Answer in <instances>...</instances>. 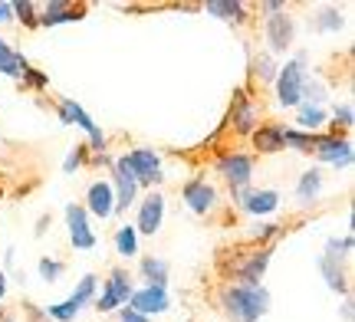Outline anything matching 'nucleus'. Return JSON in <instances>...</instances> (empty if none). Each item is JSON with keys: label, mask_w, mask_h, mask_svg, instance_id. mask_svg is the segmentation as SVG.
I'll list each match as a JSON object with an SVG mask.
<instances>
[{"label": "nucleus", "mask_w": 355, "mask_h": 322, "mask_svg": "<svg viewBox=\"0 0 355 322\" xmlns=\"http://www.w3.org/2000/svg\"><path fill=\"white\" fill-rule=\"evenodd\" d=\"M220 310L230 322H260L270 312V289L260 286L227 283L220 289Z\"/></svg>", "instance_id": "1"}, {"label": "nucleus", "mask_w": 355, "mask_h": 322, "mask_svg": "<svg viewBox=\"0 0 355 322\" xmlns=\"http://www.w3.org/2000/svg\"><path fill=\"white\" fill-rule=\"evenodd\" d=\"M306 63H309V53L300 50L296 56H293V60H286V63L277 69L273 89H277L279 109H296V105H300V96H303V82H306V76H309Z\"/></svg>", "instance_id": "2"}, {"label": "nucleus", "mask_w": 355, "mask_h": 322, "mask_svg": "<svg viewBox=\"0 0 355 322\" xmlns=\"http://www.w3.org/2000/svg\"><path fill=\"white\" fill-rule=\"evenodd\" d=\"M56 116H60V122L63 125H79V129L89 135V155H102L105 152V145H109V138H105V132L92 122V116H89L86 109L76 102V99H69V96H63L60 102H56Z\"/></svg>", "instance_id": "3"}, {"label": "nucleus", "mask_w": 355, "mask_h": 322, "mask_svg": "<svg viewBox=\"0 0 355 322\" xmlns=\"http://www.w3.org/2000/svg\"><path fill=\"white\" fill-rule=\"evenodd\" d=\"M214 171L227 181L230 191H247L250 181H254V171H257V155H247V152H224V155H217Z\"/></svg>", "instance_id": "4"}, {"label": "nucleus", "mask_w": 355, "mask_h": 322, "mask_svg": "<svg viewBox=\"0 0 355 322\" xmlns=\"http://www.w3.org/2000/svg\"><path fill=\"white\" fill-rule=\"evenodd\" d=\"M270 260H273V247H254L250 253H241V257L234 260V267H230V283L260 286Z\"/></svg>", "instance_id": "5"}, {"label": "nucleus", "mask_w": 355, "mask_h": 322, "mask_svg": "<svg viewBox=\"0 0 355 322\" xmlns=\"http://www.w3.org/2000/svg\"><path fill=\"white\" fill-rule=\"evenodd\" d=\"M135 293V283H132V273L125 267H115L109 273V280H105V289H102V296H96V310L99 312H115L128 306V299Z\"/></svg>", "instance_id": "6"}, {"label": "nucleus", "mask_w": 355, "mask_h": 322, "mask_svg": "<svg viewBox=\"0 0 355 322\" xmlns=\"http://www.w3.org/2000/svg\"><path fill=\"white\" fill-rule=\"evenodd\" d=\"M263 37H266V46H270V56L290 53L293 43H296V20L290 17V10L263 17Z\"/></svg>", "instance_id": "7"}, {"label": "nucleus", "mask_w": 355, "mask_h": 322, "mask_svg": "<svg viewBox=\"0 0 355 322\" xmlns=\"http://www.w3.org/2000/svg\"><path fill=\"white\" fill-rule=\"evenodd\" d=\"M125 161H128V168H132L135 181H139V188L155 191V188L165 181V175H162V155H158L155 148H132L125 155Z\"/></svg>", "instance_id": "8"}, {"label": "nucleus", "mask_w": 355, "mask_h": 322, "mask_svg": "<svg viewBox=\"0 0 355 322\" xmlns=\"http://www.w3.org/2000/svg\"><path fill=\"white\" fill-rule=\"evenodd\" d=\"M313 155H316L319 161H322V165H332V168H352V161H355L352 138H349V135H322V132H319Z\"/></svg>", "instance_id": "9"}, {"label": "nucleus", "mask_w": 355, "mask_h": 322, "mask_svg": "<svg viewBox=\"0 0 355 322\" xmlns=\"http://www.w3.org/2000/svg\"><path fill=\"white\" fill-rule=\"evenodd\" d=\"M109 171H112L109 184H112V194H115V214H119V211H128V207L139 201V181H135V175H132V168H128L125 155L115 158Z\"/></svg>", "instance_id": "10"}, {"label": "nucleus", "mask_w": 355, "mask_h": 322, "mask_svg": "<svg viewBox=\"0 0 355 322\" xmlns=\"http://www.w3.org/2000/svg\"><path fill=\"white\" fill-rule=\"evenodd\" d=\"M63 217H66V231H69V244L76 247V250H92V247L99 244V237L92 231V220H89L83 204L69 201L63 211Z\"/></svg>", "instance_id": "11"}, {"label": "nucleus", "mask_w": 355, "mask_h": 322, "mask_svg": "<svg viewBox=\"0 0 355 322\" xmlns=\"http://www.w3.org/2000/svg\"><path fill=\"white\" fill-rule=\"evenodd\" d=\"M181 201H184V207H188L191 214L207 217L217 207V188L207 178H191L181 184Z\"/></svg>", "instance_id": "12"}, {"label": "nucleus", "mask_w": 355, "mask_h": 322, "mask_svg": "<svg viewBox=\"0 0 355 322\" xmlns=\"http://www.w3.org/2000/svg\"><path fill=\"white\" fill-rule=\"evenodd\" d=\"M165 224V194L162 191H148L139 201V217H135V231L139 237H155Z\"/></svg>", "instance_id": "13"}, {"label": "nucleus", "mask_w": 355, "mask_h": 322, "mask_svg": "<svg viewBox=\"0 0 355 322\" xmlns=\"http://www.w3.org/2000/svg\"><path fill=\"white\" fill-rule=\"evenodd\" d=\"M234 194V201L241 207L243 214H250V217H266V214H273L279 207V191L273 188H247V191H230Z\"/></svg>", "instance_id": "14"}, {"label": "nucleus", "mask_w": 355, "mask_h": 322, "mask_svg": "<svg viewBox=\"0 0 355 322\" xmlns=\"http://www.w3.org/2000/svg\"><path fill=\"white\" fill-rule=\"evenodd\" d=\"M128 310L141 312V316H162V312L171 310V296H168L165 286H139L132 299H128Z\"/></svg>", "instance_id": "15"}, {"label": "nucleus", "mask_w": 355, "mask_h": 322, "mask_svg": "<svg viewBox=\"0 0 355 322\" xmlns=\"http://www.w3.org/2000/svg\"><path fill=\"white\" fill-rule=\"evenodd\" d=\"M227 122H230V129H234V135H241V138H250L254 129L260 125V112H257V105L247 99V92L243 89H237V96H234Z\"/></svg>", "instance_id": "16"}, {"label": "nucleus", "mask_w": 355, "mask_h": 322, "mask_svg": "<svg viewBox=\"0 0 355 322\" xmlns=\"http://www.w3.org/2000/svg\"><path fill=\"white\" fill-rule=\"evenodd\" d=\"M86 214L96 220H109L115 214V194H112V184H109V178H99L92 181L86 188Z\"/></svg>", "instance_id": "17"}, {"label": "nucleus", "mask_w": 355, "mask_h": 322, "mask_svg": "<svg viewBox=\"0 0 355 322\" xmlns=\"http://www.w3.org/2000/svg\"><path fill=\"white\" fill-rule=\"evenodd\" d=\"M86 17V3H69V0H50L40 7V26L76 24Z\"/></svg>", "instance_id": "18"}, {"label": "nucleus", "mask_w": 355, "mask_h": 322, "mask_svg": "<svg viewBox=\"0 0 355 322\" xmlns=\"http://www.w3.org/2000/svg\"><path fill=\"white\" fill-rule=\"evenodd\" d=\"M283 129H286V125H279V122H263V125H257L254 135H250L257 155H279V152L286 148V145H283Z\"/></svg>", "instance_id": "19"}, {"label": "nucleus", "mask_w": 355, "mask_h": 322, "mask_svg": "<svg viewBox=\"0 0 355 322\" xmlns=\"http://www.w3.org/2000/svg\"><path fill=\"white\" fill-rule=\"evenodd\" d=\"M204 10L211 13V17H217V20H224V24H237V26H243L250 20L247 3H237V0H207Z\"/></svg>", "instance_id": "20"}, {"label": "nucleus", "mask_w": 355, "mask_h": 322, "mask_svg": "<svg viewBox=\"0 0 355 322\" xmlns=\"http://www.w3.org/2000/svg\"><path fill=\"white\" fill-rule=\"evenodd\" d=\"M319 270L326 276V286H329L332 293H339V296H349V273H345V263L343 260H332V257H319Z\"/></svg>", "instance_id": "21"}, {"label": "nucleus", "mask_w": 355, "mask_h": 322, "mask_svg": "<svg viewBox=\"0 0 355 322\" xmlns=\"http://www.w3.org/2000/svg\"><path fill=\"white\" fill-rule=\"evenodd\" d=\"M322 184H326V175L319 168H306L303 175H300V181H296V201L303 207L313 204L319 194H322Z\"/></svg>", "instance_id": "22"}, {"label": "nucleus", "mask_w": 355, "mask_h": 322, "mask_svg": "<svg viewBox=\"0 0 355 322\" xmlns=\"http://www.w3.org/2000/svg\"><path fill=\"white\" fill-rule=\"evenodd\" d=\"M96 289H99V276L96 273H86L83 280H79V286L69 293V299H66V306H73L76 312H83L89 306V303H96Z\"/></svg>", "instance_id": "23"}, {"label": "nucleus", "mask_w": 355, "mask_h": 322, "mask_svg": "<svg viewBox=\"0 0 355 322\" xmlns=\"http://www.w3.org/2000/svg\"><path fill=\"white\" fill-rule=\"evenodd\" d=\"M139 276L145 280V286H165L168 289V260L141 257L139 260Z\"/></svg>", "instance_id": "24"}, {"label": "nucleus", "mask_w": 355, "mask_h": 322, "mask_svg": "<svg viewBox=\"0 0 355 322\" xmlns=\"http://www.w3.org/2000/svg\"><path fill=\"white\" fill-rule=\"evenodd\" d=\"M322 125H326V109H319V105H303V102L296 105V125H293V129L319 135Z\"/></svg>", "instance_id": "25"}, {"label": "nucleus", "mask_w": 355, "mask_h": 322, "mask_svg": "<svg viewBox=\"0 0 355 322\" xmlns=\"http://www.w3.org/2000/svg\"><path fill=\"white\" fill-rule=\"evenodd\" d=\"M112 247L115 253L122 260H135L139 257V231H135V224H122L112 237Z\"/></svg>", "instance_id": "26"}, {"label": "nucleus", "mask_w": 355, "mask_h": 322, "mask_svg": "<svg viewBox=\"0 0 355 322\" xmlns=\"http://www.w3.org/2000/svg\"><path fill=\"white\" fill-rule=\"evenodd\" d=\"M24 66L26 60L20 56V53L13 50L7 39L0 37V76H10V79H20L24 76Z\"/></svg>", "instance_id": "27"}, {"label": "nucleus", "mask_w": 355, "mask_h": 322, "mask_svg": "<svg viewBox=\"0 0 355 322\" xmlns=\"http://www.w3.org/2000/svg\"><path fill=\"white\" fill-rule=\"evenodd\" d=\"M316 138H319V135H309V132L283 129V145H286V148H293V152H300V155H313Z\"/></svg>", "instance_id": "28"}, {"label": "nucleus", "mask_w": 355, "mask_h": 322, "mask_svg": "<svg viewBox=\"0 0 355 322\" xmlns=\"http://www.w3.org/2000/svg\"><path fill=\"white\" fill-rule=\"evenodd\" d=\"M326 99H329V89H326V82H322L319 76H306L300 102H303V105H319V109H322V102H326Z\"/></svg>", "instance_id": "29"}, {"label": "nucleus", "mask_w": 355, "mask_h": 322, "mask_svg": "<svg viewBox=\"0 0 355 322\" xmlns=\"http://www.w3.org/2000/svg\"><path fill=\"white\" fill-rule=\"evenodd\" d=\"M313 26H316L319 33H339L345 26V10H339V7H326V10H319V17L313 20Z\"/></svg>", "instance_id": "30"}, {"label": "nucleus", "mask_w": 355, "mask_h": 322, "mask_svg": "<svg viewBox=\"0 0 355 322\" xmlns=\"http://www.w3.org/2000/svg\"><path fill=\"white\" fill-rule=\"evenodd\" d=\"M10 10L13 20H20L24 26H40V7L33 0H17V3H10Z\"/></svg>", "instance_id": "31"}, {"label": "nucleus", "mask_w": 355, "mask_h": 322, "mask_svg": "<svg viewBox=\"0 0 355 322\" xmlns=\"http://www.w3.org/2000/svg\"><path fill=\"white\" fill-rule=\"evenodd\" d=\"M250 69H254V76L260 79V82H273L279 66L273 63V56H270V53H260V56H254V60H250Z\"/></svg>", "instance_id": "32"}, {"label": "nucleus", "mask_w": 355, "mask_h": 322, "mask_svg": "<svg viewBox=\"0 0 355 322\" xmlns=\"http://www.w3.org/2000/svg\"><path fill=\"white\" fill-rule=\"evenodd\" d=\"M332 132L329 135H349V129H352V122H355V112H352V102H343V105H336V112H332Z\"/></svg>", "instance_id": "33"}, {"label": "nucleus", "mask_w": 355, "mask_h": 322, "mask_svg": "<svg viewBox=\"0 0 355 322\" xmlns=\"http://www.w3.org/2000/svg\"><path fill=\"white\" fill-rule=\"evenodd\" d=\"M352 247H355V240H352V233H345V237H329L326 240V257H332V260H349V253H352Z\"/></svg>", "instance_id": "34"}, {"label": "nucleus", "mask_w": 355, "mask_h": 322, "mask_svg": "<svg viewBox=\"0 0 355 322\" xmlns=\"http://www.w3.org/2000/svg\"><path fill=\"white\" fill-rule=\"evenodd\" d=\"M37 270H40V280H46V283H56L60 276L66 273V263L63 260H53V257H43L37 263Z\"/></svg>", "instance_id": "35"}, {"label": "nucleus", "mask_w": 355, "mask_h": 322, "mask_svg": "<svg viewBox=\"0 0 355 322\" xmlns=\"http://www.w3.org/2000/svg\"><path fill=\"white\" fill-rule=\"evenodd\" d=\"M20 79H24L26 89H33V92H43L46 86H50V76H46V73H40V69H33L30 63L24 66V76H20Z\"/></svg>", "instance_id": "36"}, {"label": "nucleus", "mask_w": 355, "mask_h": 322, "mask_svg": "<svg viewBox=\"0 0 355 322\" xmlns=\"http://www.w3.org/2000/svg\"><path fill=\"white\" fill-rule=\"evenodd\" d=\"M89 161V145H76L69 155H66L63 161V175H73V171H79V168Z\"/></svg>", "instance_id": "37"}, {"label": "nucleus", "mask_w": 355, "mask_h": 322, "mask_svg": "<svg viewBox=\"0 0 355 322\" xmlns=\"http://www.w3.org/2000/svg\"><path fill=\"white\" fill-rule=\"evenodd\" d=\"M43 312H46V319H53V322H76V316H79L73 306H66V299H63V303H53V306H46Z\"/></svg>", "instance_id": "38"}, {"label": "nucleus", "mask_w": 355, "mask_h": 322, "mask_svg": "<svg viewBox=\"0 0 355 322\" xmlns=\"http://www.w3.org/2000/svg\"><path fill=\"white\" fill-rule=\"evenodd\" d=\"M283 233V224H260V231L254 233V244L257 247H270V240H277Z\"/></svg>", "instance_id": "39"}, {"label": "nucleus", "mask_w": 355, "mask_h": 322, "mask_svg": "<svg viewBox=\"0 0 355 322\" xmlns=\"http://www.w3.org/2000/svg\"><path fill=\"white\" fill-rule=\"evenodd\" d=\"M24 316H26V322H50L46 312L40 310V306H33V303H24Z\"/></svg>", "instance_id": "40"}, {"label": "nucleus", "mask_w": 355, "mask_h": 322, "mask_svg": "<svg viewBox=\"0 0 355 322\" xmlns=\"http://www.w3.org/2000/svg\"><path fill=\"white\" fill-rule=\"evenodd\" d=\"M115 312H119V322H152L148 316H141V312L128 310V306H122V310H115Z\"/></svg>", "instance_id": "41"}, {"label": "nucleus", "mask_w": 355, "mask_h": 322, "mask_svg": "<svg viewBox=\"0 0 355 322\" xmlns=\"http://www.w3.org/2000/svg\"><path fill=\"white\" fill-rule=\"evenodd\" d=\"M260 10H263L266 17H273V13H283V10H286V3H279V0H266V3H260Z\"/></svg>", "instance_id": "42"}, {"label": "nucleus", "mask_w": 355, "mask_h": 322, "mask_svg": "<svg viewBox=\"0 0 355 322\" xmlns=\"http://www.w3.org/2000/svg\"><path fill=\"white\" fill-rule=\"evenodd\" d=\"M10 20H13L10 3H7V0H0V26H3V24H10Z\"/></svg>", "instance_id": "43"}, {"label": "nucleus", "mask_w": 355, "mask_h": 322, "mask_svg": "<svg viewBox=\"0 0 355 322\" xmlns=\"http://www.w3.org/2000/svg\"><path fill=\"white\" fill-rule=\"evenodd\" d=\"M343 319H345V322H352V299H349V296L343 299Z\"/></svg>", "instance_id": "44"}, {"label": "nucleus", "mask_w": 355, "mask_h": 322, "mask_svg": "<svg viewBox=\"0 0 355 322\" xmlns=\"http://www.w3.org/2000/svg\"><path fill=\"white\" fill-rule=\"evenodd\" d=\"M3 296H7V273L0 270V303H3Z\"/></svg>", "instance_id": "45"}, {"label": "nucleus", "mask_w": 355, "mask_h": 322, "mask_svg": "<svg viewBox=\"0 0 355 322\" xmlns=\"http://www.w3.org/2000/svg\"><path fill=\"white\" fill-rule=\"evenodd\" d=\"M0 319H3V310H0Z\"/></svg>", "instance_id": "46"}, {"label": "nucleus", "mask_w": 355, "mask_h": 322, "mask_svg": "<svg viewBox=\"0 0 355 322\" xmlns=\"http://www.w3.org/2000/svg\"><path fill=\"white\" fill-rule=\"evenodd\" d=\"M0 197H3V191H0Z\"/></svg>", "instance_id": "47"}]
</instances>
